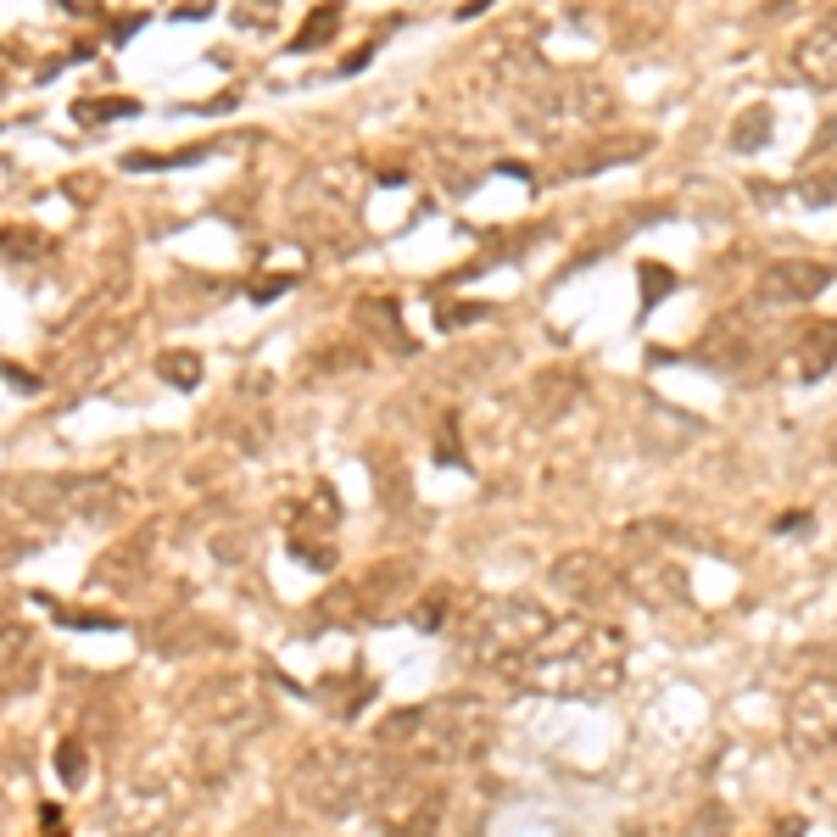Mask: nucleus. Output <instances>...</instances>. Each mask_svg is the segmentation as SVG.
<instances>
[{"instance_id":"nucleus-24","label":"nucleus","mask_w":837,"mask_h":837,"mask_svg":"<svg viewBox=\"0 0 837 837\" xmlns=\"http://www.w3.org/2000/svg\"><path fill=\"white\" fill-rule=\"evenodd\" d=\"M45 251H51V235H40V229H7L0 235V258L7 263H34Z\"/></svg>"},{"instance_id":"nucleus-31","label":"nucleus","mask_w":837,"mask_h":837,"mask_svg":"<svg viewBox=\"0 0 837 837\" xmlns=\"http://www.w3.org/2000/svg\"><path fill=\"white\" fill-rule=\"evenodd\" d=\"M246 547H251V531H229V536L218 531L213 536V558L218 564H246Z\"/></svg>"},{"instance_id":"nucleus-11","label":"nucleus","mask_w":837,"mask_h":837,"mask_svg":"<svg viewBox=\"0 0 837 837\" xmlns=\"http://www.w3.org/2000/svg\"><path fill=\"white\" fill-rule=\"evenodd\" d=\"M787 742L793 753H826L837 742V676H804L787 693Z\"/></svg>"},{"instance_id":"nucleus-6","label":"nucleus","mask_w":837,"mask_h":837,"mask_svg":"<svg viewBox=\"0 0 837 837\" xmlns=\"http://www.w3.org/2000/svg\"><path fill=\"white\" fill-rule=\"evenodd\" d=\"M374 771H380V765L369 760V753H358V748H347V742H318V748H307L302 760H296L291 793H296V804L313 809V815H347V809H358L363 798L380 793L385 776H374Z\"/></svg>"},{"instance_id":"nucleus-37","label":"nucleus","mask_w":837,"mask_h":837,"mask_svg":"<svg viewBox=\"0 0 837 837\" xmlns=\"http://www.w3.org/2000/svg\"><path fill=\"white\" fill-rule=\"evenodd\" d=\"M296 280L291 274H274V280H258V285H251V302H269V296H285Z\"/></svg>"},{"instance_id":"nucleus-33","label":"nucleus","mask_w":837,"mask_h":837,"mask_svg":"<svg viewBox=\"0 0 837 837\" xmlns=\"http://www.w3.org/2000/svg\"><path fill=\"white\" fill-rule=\"evenodd\" d=\"M804 196H809L815 207H826V202L837 196V162L826 167V174H815V180H804Z\"/></svg>"},{"instance_id":"nucleus-35","label":"nucleus","mask_w":837,"mask_h":837,"mask_svg":"<svg viewBox=\"0 0 837 837\" xmlns=\"http://www.w3.org/2000/svg\"><path fill=\"white\" fill-rule=\"evenodd\" d=\"M436 453H442V464H458V469H464V447H458V418H447V425H442V436H436Z\"/></svg>"},{"instance_id":"nucleus-41","label":"nucleus","mask_w":837,"mask_h":837,"mask_svg":"<svg viewBox=\"0 0 837 837\" xmlns=\"http://www.w3.org/2000/svg\"><path fill=\"white\" fill-rule=\"evenodd\" d=\"M486 7H491V0H469V7H464V12H458V18H464V23H469V18H480V12H486Z\"/></svg>"},{"instance_id":"nucleus-21","label":"nucleus","mask_w":837,"mask_h":837,"mask_svg":"<svg viewBox=\"0 0 837 837\" xmlns=\"http://www.w3.org/2000/svg\"><path fill=\"white\" fill-rule=\"evenodd\" d=\"M145 107L134 101V96H101V101H78L73 107V118L84 123V129H107V123H123V118H140Z\"/></svg>"},{"instance_id":"nucleus-4","label":"nucleus","mask_w":837,"mask_h":837,"mask_svg":"<svg viewBox=\"0 0 837 837\" xmlns=\"http://www.w3.org/2000/svg\"><path fill=\"white\" fill-rule=\"evenodd\" d=\"M185 715H191L196 742H202V771H207V782H218V771L235 765L240 742L263 726V693L246 676H213L191 693Z\"/></svg>"},{"instance_id":"nucleus-12","label":"nucleus","mask_w":837,"mask_h":837,"mask_svg":"<svg viewBox=\"0 0 837 837\" xmlns=\"http://www.w3.org/2000/svg\"><path fill=\"white\" fill-rule=\"evenodd\" d=\"M553 586L564 598H575V609H609L626 593L620 569L604 553H558L553 558Z\"/></svg>"},{"instance_id":"nucleus-30","label":"nucleus","mask_w":837,"mask_h":837,"mask_svg":"<svg viewBox=\"0 0 837 837\" xmlns=\"http://www.w3.org/2000/svg\"><path fill=\"white\" fill-rule=\"evenodd\" d=\"M34 553V542L23 536V531H12V525H0V575H7V569H18L23 558Z\"/></svg>"},{"instance_id":"nucleus-32","label":"nucleus","mask_w":837,"mask_h":837,"mask_svg":"<svg viewBox=\"0 0 837 837\" xmlns=\"http://www.w3.org/2000/svg\"><path fill=\"white\" fill-rule=\"evenodd\" d=\"M436 318H442V329H458V324H480V318H491V307H486V302H464V307H442Z\"/></svg>"},{"instance_id":"nucleus-40","label":"nucleus","mask_w":837,"mask_h":837,"mask_svg":"<svg viewBox=\"0 0 837 837\" xmlns=\"http://www.w3.org/2000/svg\"><path fill=\"white\" fill-rule=\"evenodd\" d=\"M67 12H78V18H90V12H101V0H62Z\"/></svg>"},{"instance_id":"nucleus-10","label":"nucleus","mask_w":837,"mask_h":837,"mask_svg":"<svg viewBox=\"0 0 837 837\" xmlns=\"http://www.w3.org/2000/svg\"><path fill=\"white\" fill-rule=\"evenodd\" d=\"M765 313L760 307H726L720 318H709L704 324V335H698V358L704 363H715V369H731V374H748L753 363L765 358Z\"/></svg>"},{"instance_id":"nucleus-3","label":"nucleus","mask_w":837,"mask_h":837,"mask_svg":"<svg viewBox=\"0 0 837 837\" xmlns=\"http://www.w3.org/2000/svg\"><path fill=\"white\" fill-rule=\"evenodd\" d=\"M0 502L29 525H112L134 514V491L112 475H12Z\"/></svg>"},{"instance_id":"nucleus-1","label":"nucleus","mask_w":837,"mask_h":837,"mask_svg":"<svg viewBox=\"0 0 837 837\" xmlns=\"http://www.w3.org/2000/svg\"><path fill=\"white\" fill-rule=\"evenodd\" d=\"M497 676L542 698H609L626 682V637L593 615H569V620H553Z\"/></svg>"},{"instance_id":"nucleus-18","label":"nucleus","mask_w":837,"mask_h":837,"mask_svg":"<svg viewBox=\"0 0 837 837\" xmlns=\"http://www.w3.org/2000/svg\"><path fill=\"white\" fill-rule=\"evenodd\" d=\"M335 720H358V709H369L374 704V682L363 676V670H352V676H341V682H318V687H307Z\"/></svg>"},{"instance_id":"nucleus-8","label":"nucleus","mask_w":837,"mask_h":837,"mask_svg":"<svg viewBox=\"0 0 837 837\" xmlns=\"http://www.w3.org/2000/svg\"><path fill=\"white\" fill-rule=\"evenodd\" d=\"M380 804V837H442L447 826V776L418 771V765H391V776L374 793Z\"/></svg>"},{"instance_id":"nucleus-42","label":"nucleus","mask_w":837,"mask_h":837,"mask_svg":"<svg viewBox=\"0 0 837 837\" xmlns=\"http://www.w3.org/2000/svg\"><path fill=\"white\" fill-rule=\"evenodd\" d=\"M0 84H7V56H0Z\"/></svg>"},{"instance_id":"nucleus-13","label":"nucleus","mask_w":837,"mask_h":837,"mask_svg":"<svg viewBox=\"0 0 837 837\" xmlns=\"http://www.w3.org/2000/svg\"><path fill=\"white\" fill-rule=\"evenodd\" d=\"M837 363V318H804V324H787L782 335V352H776V369L787 380H826Z\"/></svg>"},{"instance_id":"nucleus-5","label":"nucleus","mask_w":837,"mask_h":837,"mask_svg":"<svg viewBox=\"0 0 837 837\" xmlns=\"http://www.w3.org/2000/svg\"><path fill=\"white\" fill-rule=\"evenodd\" d=\"M547 626H553V615L536 598H486L458 626V659L469 670H491L497 676V670L509 659H520Z\"/></svg>"},{"instance_id":"nucleus-2","label":"nucleus","mask_w":837,"mask_h":837,"mask_svg":"<svg viewBox=\"0 0 837 837\" xmlns=\"http://www.w3.org/2000/svg\"><path fill=\"white\" fill-rule=\"evenodd\" d=\"M491 704L475 693H447L431 704H413L380 720L374 748L385 753L391 765H418V771H458L475 765L480 753L491 748Z\"/></svg>"},{"instance_id":"nucleus-22","label":"nucleus","mask_w":837,"mask_h":837,"mask_svg":"<svg viewBox=\"0 0 837 837\" xmlns=\"http://www.w3.org/2000/svg\"><path fill=\"white\" fill-rule=\"evenodd\" d=\"M335 29H341V0H324V7L296 29L291 51H318V45H329V40H335Z\"/></svg>"},{"instance_id":"nucleus-36","label":"nucleus","mask_w":837,"mask_h":837,"mask_svg":"<svg viewBox=\"0 0 837 837\" xmlns=\"http://www.w3.org/2000/svg\"><path fill=\"white\" fill-rule=\"evenodd\" d=\"M40 837H67V820H62V804H40Z\"/></svg>"},{"instance_id":"nucleus-15","label":"nucleus","mask_w":837,"mask_h":837,"mask_svg":"<svg viewBox=\"0 0 837 837\" xmlns=\"http://www.w3.org/2000/svg\"><path fill=\"white\" fill-rule=\"evenodd\" d=\"M167 820H174V787L167 782L134 776V782L118 787V798H112V831L118 837H151Z\"/></svg>"},{"instance_id":"nucleus-25","label":"nucleus","mask_w":837,"mask_h":837,"mask_svg":"<svg viewBox=\"0 0 837 837\" xmlns=\"http://www.w3.org/2000/svg\"><path fill=\"white\" fill-rule=\"evenodd\" d=\"M23 659H34V631L18 626V620H0V676L18 670Z\"/></svg>"},{"instance_id":"nucleus-34","label":"nucleus","mask_w":837,"mask_h":837,"mask_svg":"<svg viewBox=\"0 0 837 837\" xmlns=\"http://www.w3.org/2000/svg\"><path fill=\"white\" fill-rule=\"evenodd\" d=\"M274 18V0H246V7H235V23L240 29H263Z\"/></svg>"},{"instance_id":"nucleus-27","label":"nucleus","mask_w":837,"mask_h":837,"mask_svg":"<svg viewBox=\"0 0 837 837\" xmlns=\"http://www.w3.org/2000/svg\"><path fill=\"white\" fill-rule=\"evenodd\" d=\"M56 776H62L67 787H84V776H90V753H84L78 737H62V742H56Z\"/></svg>"},{"instance_id":"nucleus-16","label":"nucleus","mask_w":837,"mask_h":837,"mask_svg":"<svg viewBox=\"0 0 837 837\" xmlns=\"http://www.w3.org/2000/svg\"><path fill=\"white\" fill-rule=\"evenodd\" d=\"M156 536H162V520L140 525L134 536H123L112 553H101V558L90 564V580H96V586H118V593H129L134 580H145V569H151V558H156Z\"/></svg>"},{"instance_id":"nucleus-23","label":"nucleus","mask_w":837,"mask_h":837,"mask_svg":"<svg viewBox=\"0 0 837 837\" xmlns=\"http://www.w3.org/2000/svg\"><path fill=\"white\" fill-rule=\"evenodd\" d=\"M771 140V107H742L731 123V151H760Z\"/></svg>"},{"instance_id":"nucleus-29","label":"nucleus","mask_w":837,"mask_h":837,"mask_svg":"<svg viewBox=\"0 0 837 837\" xmlns=\"http://www.w3.org/2000/svg\"><path fill=\"white\" fill-rule=\"evenodd\" d=\"M447 609H453V593H447V586H436V593L418 598L413 626H418V631H442V626H447Z\"/></svg>"},{"instance_id":"nucleus-38","label":"nucleus","mask_w":837,"mask_h":837,"mask_svg":"<svg viewBox=\"0 0 837 837\" xmlns=\"http://www.w3.org/2000/svg\"><path fill=\"white\" fill-rule=\"evenodd\" d=\"M140 23H145V18H140V12H123V23H118V29H112V40H129V34H134V29H140Z\"/></svg>"},{"instance_id":"nucleus-17","label":"nucleus","mask_w":837,"mask_h":837,"mask_svg":"<svg viewBox=\"0 0 837 837\" xmlns=\"http://www.w3.org/2000/svg\"><path fill=\"white\" fill-rule=\"evenodd\" d=\"M793 73L815 90H837V12H826L798 45H793Z\"/></svg>"},{"instance_id":"nucleus-14","label":"nucleus","mask_w":837,"mask_h":837,"mask_svg":"<svg viewBox=\"0 0 837 837\" xmlns=\"http://www.w3.org/2000/svg\"><path fill=\"white\" fill-rule=\"evenodd\" d=\"M831 285V263L820 258H776L760 269L753 291H760V307H804Z\"/></svg>"},{"instance_id":"nucleus-7","label":"nucleus","mask_w":837,"mask_h":837,"mask_svg":"<svg viewBox=\"0 0 837 837\" xmlns=\"http://www.w3.org/2000/svg\"><path fill=\"white\" fill-rule=\"evenodd\" d=\"M615 90L598 73H553L525 96L520 123L536 140H569V134H593L615 118Z\"/></svg>"},{"instance_id":"nucleus-43","label":"nucleus","mask_w":837,"mask_h":837,"mask_svg":"<svg viewBox=\"0 0 837 837\" xmlns=\"http://www.w3.org/2000/svg\"><path fill=\"white\" fill-rule=\"evenodd\" d=\"M831 464H837V436H831Z\"/></svg>"},{"instance_id":"nucleus-39","label":"nucleus","mask_w":837,"mask_h":837,"mask_svg":"<svg viewBox=\"0 0 837 837\" xmlns=\"http://www.w3.org/2000/svg\"><path fill=\"white\" fill-rule=\"evenodd\" d=\"M369 56H374V45H363V51H352V56L341 62V73H358V67H369Z\"/></svg>"},{"instance_id":"nucleus-19","label":"nucleus","mask_w":837,"mask_h":837,"mask_svg":"<svg viewBox=\"0 0 837 837\" xmlns=\"http://www.w3.org/2000/svg\"><path fill=\"white\" fill-rule=\"evenodd\" d=\"M648 145H653L648 134H626V140H604V145H593V151H580V156H569L564 167H569V174H598V167H615V162H637V156H642Z\"/></svg>"},{"instance_id":"nucleus-9","label":"nucleus","mask_w":837,"mask_h":837,"mask_svg":"<svg viewBox=\"0 0 837 837\" xmlns=\"http://www.w3.org/2000/svg\"><path fill=\"white\" fill-rule=\"evenodd\" d=\"M670 525H637L626 531V558H620V580L626 593H637L648 609H670V604H687V564L670 547Z\"/></svg>"},{"instance_id":"nucleus-20","label":"nucleus","mask_w":837,"mask_h":837,"mask_svg":"<svg viewBox=\"0 0 837 837\" xmlns=\"http://www.w3.org/2000/svg\"><path fill=\"white\" fill-rule=\"evenodd\" d=\"M213 151H224V140H202V145H185V151H129L123 167H129V174H156V167H191V162H207Z\"/></svg>"},{"instance_id":"nucleus-28","label":"nucleus","mask_w":837,"mask_h":837,"mask_svg":"<svg viewBox=\"0 0 837 837\" xmlns=\"http://www.w3.org/2000/svg\"><path fill=\"white\" fill-rule=\"evenodd\" d=\"M642 313H653L670 291H676V269H664V263H642Z\"/></svg>"},{"instance_id":"nucleus-26","label":"nucleus","mask_w":837,"mask_h":837,"mask_svg":"<svg viewBox=\"0 0 837 837\" xmlns=\"http://www.w3.org/2000/svg\"><path fill=\"white\" fill-rule=\"evenodd\" d=\"M156 374H162L167 385H180V391H196V385H202V358H196V352H162V358H156Z\"/></svg>"}]
</instances>
